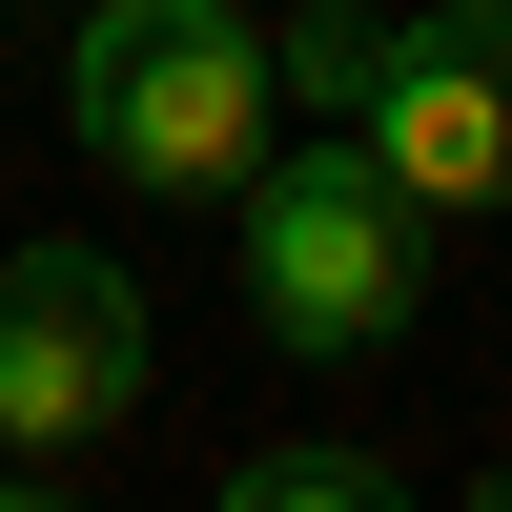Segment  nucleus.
<instances>
[{
  "label": "nucleus",
  "mask_w": 512,
  "mask_h": 512,
  "mask_svg": "<svg viewBox=\"0 0 512 512\" xmlns=\"http://www.w3.org/2000/svg\"><path fill=\"white\" fill-rule=\"evenodd\" d=\"M431 205L390 185V164L349 144V123H308V144H267V185L226 205V267H246V328H267L287 369H369L410 349V308H431Z\"/></svg>",
  "instance_id": "f03ea898"
},
{
  "label": "nucleus",
  "mask_w": 512,
  "mask_h": 512,
  "mask_svg": "<svg viewBox=\"0 0 512 512\" xmlns=\"http://www.w3.org/2000/svg\"><path fill=\"white\" fill-rule=\"evenodd\" d=\"M62 144L123 205H246L287 144V41L246 0H82L62 21Z\"/></svg>",
  "instance_id": "f257e3e1"
},
{
  "label": "nucleus",
  "mask_w": 512,
  "mask_h": 512,
  "mask_svg": "<svg viewBox=\"0 0 512 512\" xmlns=\"http://www.w3.org/2000/svg\"><path fill=\"white\" fill-rule=\"evenodd\" d=\"M472 512H512V472H492V492H472Z\"/></svg>",
  "instance_id": "6e6552de"
},
{
  "label": "nucleus",
  "mask_w": 512,
  "mask_h": 512,
  "mask_svg": "<svg viewBox=\"0 0 512 512\" xmlns=\"http://www.w3.org/2000/svg\"><path fill=\"white\" fill-rule=\"evenodd\" d=\"M205 512H410V472H390V451H349V431H287V451H246Z\"/></svg>",
  "instance_id": "39448f33"
},
{
  "label": "nucleus",
  "mask_w": 512,
  "mask_h": 512,
  "mask_svg": "<svg viewBox=\"0 0 512 512\" xmlns=\"http://www.w3.org/2000/svg\"><path fill=\"white\" fill-rule=\"evenodd\" d=\"M349 144L390 164L431 226H492L512 205V0H410V21H369Z\"/></svg>",
  "instance_id": "7ed1b4c3"
},
{
  "label": "nucleus",
  "mask_w": 512,
  "mask_h": 512,
  "mask_svg": "<svg viewBox=\"0 0 512 512\" xmlns=\"http://www.w3.org/2000/svg\"><path fill=\"white\" fill-rule=\"evenodd\" d=\"M287 41V103H308V123H349L369 103V0H328V21H267Z\"/></svg>",
  "instance_id": "423d86ee"
},
{
  "label": "nucleus",
  "mask_w": 512,
  "mask_h": 512,
  "mask_svg": "<svg viewBox=\"0 0 512 512\" xmlns=\"http://www.w3.org/2000/svg\"><path fill=\"white\" fill-rule=\"evenodd\" d=\"M0 512H82V492H62V472H0Z\"/></svg>",
  "instance_id": "0eeeda50"
},
{
  "label": "nucleus",
  "mask_w": 512,
  "mask_h": 512,
  "mask_svg": "<svg viewBox=\"0 0 512 512\" xmlns=\"http://www.w3.org/2000/svg\"><path fill=\"white\" fill-rule=\"evenodd\" d=\"M144 431V287L103 246H21L0 267V472H82Z\"/></svg>",
  "instance_id": "20e7f679"
}]
</instances>
